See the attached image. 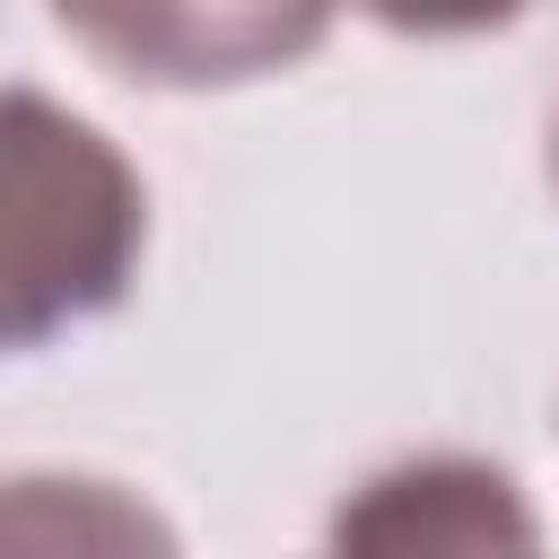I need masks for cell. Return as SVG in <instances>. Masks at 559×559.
<instances>
[{
    "instance_id": "obj_1",
    "label": "cell",
    "mask_w": 559,
    "mask_h": 559,
    "mask_svg": "<svg viewBox=\"0 0 559 559\" xmlns=\"http://www.w3.org/2000/svg\"><path fill=\"white\" fill-rule=\"evenodd\" d=\"M9 271L0 332L9 349L52 341L61 323L122 297L140 253V175L52 96L9 87Z\"/></svg>"
},
{
    "instance_id": "obj_2",
    "label": "cell",
    "mask_w": 559,
    "mask_h": 559,
    "mask_svg": "<svg viewBox=\"0 0 559 559\" xmlns=\"http://www.w3.org/2000/svg\"><path fill=\"white\" fill-rule=\"evenodd\" d=\"M332 0H52V17L148 87H210L253 79L314 52Z\"/></svg>"
},
{
    "instance_id": "obj_3",
    "label": "cell",
    "mask_w": 559,
    "mask_h": 559,
    "mask_svg": "<svg viewBox=\"0 0 559 559\" xmlns=\"http://www.w3.org/2000/svg\"><path fill=\"white\" fill-rule=\"evenodd\" d=\"M332 559H542V533L507 472L428 454V463L376 472L341 507Z\"/></svg>"
},
{
    "instance_id": "obj_4",
    "label": "cell",
    "mask_w": 559,
    "mask_h": 559,
    "mask_svg": "<svg viewBox=\"0 0 559 559\" xmlns=\"http://www.w3.org/2000/svg\"><path fill=\"white\" fill-rule=\"evenodd\" d=\"M0 559H183L157 507L79 472H17L0 507Z\"/></svg>"
},
{
    "instance_id": "obj_5",
    "label": "cell",
    "mask_w": 559,
    "mask_h": 559,
    "mask_svg": "<svg viewBox=\"0 0 559 559\" xmlns=\"http://www.w3.org/2000/svg\"><path fill=\"white\" fill-rule=\"evenodd\" d=\"M358 9L402 35H472V26H507L524 0H358Z\"/></svg>"
}]
</instances>
